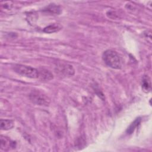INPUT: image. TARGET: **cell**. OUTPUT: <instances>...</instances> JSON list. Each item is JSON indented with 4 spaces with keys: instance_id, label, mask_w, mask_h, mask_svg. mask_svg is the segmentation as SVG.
Segmentation results:
<instances>
[{
    "instance_id": "obj_1",
    "label": "cell",
    "mask_w": 152,
    "mask_h": 152,
    "mask_svg": "<svg viewBox=\"0 0 152 152\" xmlns=\"http://www.w3.org/2000/svg\"><path fill=\"white\" fill-rule=\"evenodd\" d=\"M102 59L104 63L109 67L119 69L122 67V59L117 52L112 49L105 50L102 55Z\"/></svg>"
},
{
    "instance_id": "obj_2",
    "label": "cell",
    "mask_w": 152,
    "mask_h": 152,
    "mask_svg": "<svg viewBox=\"0 0 152 152\" xmlns=\"http://www.w3.org/2000/svg\"><path fill=\"white\" fill-rule=\"evenodd\" d=\"M13 69L16 73L25 77L30 78H37L39 77V70L30 66L16 64L13 66Z\"/></svg>"
},
{
    "instance_id": "obj_3",
    "label": "cell",
    "mask_w": 152,
    "mask_h": 152,
    "mask_svg": "<svg viewBox=\"0 0 152 152\" xmlns=\"http://www.w3.org/2000/svg\"><path fill=\"white\" fill-rule=\"evenodd\" d=\"M32 103L40 106H48L50 103L49 98L45 94L39 91H33L29 95Z\"/></svg>"
},
{
    "instance_id": "obj_4",
    "label": "cell",
    "mask_w": 152,
    "mask_h": 152,
    "mask_svg": "<svg viewBox=\"0 0 152 152\" xmlns=\"http://www.w3.org/2000/svg\"><path fill=\"white\" fill-rule=\"evenodd\" d=\"M57 71L66 76H71L74 74L75 70L71 65L66 63L59 62L56 66Z\"/></svg>"
},
{
    "instance_id": "obj_5",
    "label": "cell",
    "mask_w": 152,
    "mask_h": 152,
    "mask_svg": "<svg viewBox=\"0 0 152 152\" xmlns=\"http://www.w3.org/2000/svg\"><path fill=\"white\" fill-rule=\"evenodd\" d=\"M14 143L12 141H11L9 139L7 138L6 137L1 138V150L7 151L10 150L11 148L14 147Z\"/></svg>"
},
{
    "instance_id": "obj_6",
    "label": "cell",
    "mask_w": 152,
    "mask_h": 152,
    "mask_svg": "<svg viewBox=\"0 0 152 152\" xmlns=\"http://www.w3.org/2000/svg\"><path fill=\"white\" fill-rule=\"evenodd\" d=\"M141 88L144 92L148 93L151 90V81L147 75H144L141 80Z\"/></svg>"
},
{
    "instance_id": "obj_7",
    "label": "cell",
    "mask_w": 152,
    "mask_h": 152,
    "mask_svg": "<svg viewBox=\"0 0 152 152\" xmlns=\"http://www.w3.org/2000/svg\"><path fill=\"white\" fill-rule=\"evenodd\" d=\"M42 80L48 81L53 78V74L48 70L42 69L39 71V77Z\"/></svg>"
},
{
    "instance_id": "obj_8",
    "label": "cell",
    "mask_w": 152,
    "mask_h": 152,
    "mask_svg": "<svg viewBox=\"0 0 152 152\" xmlns=\"http://www.w3.org/2000/svg\"><path fill=\"white\" fill-rule=\"evenodd\" d=\"M61 28L62 27L59 24L54 23L45 27L43 29V31L46 33H53L59 31L61 29Z\"/></svg>"
},
{
    "instance_id": "obj_9",
    "label": "cell",
    "mask_w": 152,
    "mask_h": 152,
    "mask_svg": "<svg viewBox=\"0 0 152 152\" xmlns=\"http://www.w3.org/2000/svg\"><path fill=\"white\" fill-rule=\"evenodd\" d=\"M0 124H1V129L2 130H5V131L11 129L14 126V122L10 119H1Z\"/></svg>"
},
{
    "instance_id": "obj_10",
    "label": "cell",
    "mask_w": 152,
    "mask_h": 152,
    "mask_svg": "<svg viewBox=\"0 0 152 152\" xmlns=\"http://www.w3.org/2000/svg\"><path fill=\"white\" fill-rule=\"evenodd\" d=\"M44 10H44L45 11L48 12L50 14H59L61 11V9L60 7L56 5L55 4H50Z\"/></svg>"
},
{
    "instance_id": "obj_11",
    "label": "cell",
    "mask_w": 152,
    "mask_h": 152,
    "mask_svg": "<svg viewBox=\"0 0 152 152\" xmlns=\"http://www.w3.org/2000/svg\"><path fill=\"white\" fill-rule=\"evenodd\" d=\"M141 121V119L140 118H137L129 126L127 130H126V132L128 134H132L134 130L137 128V127L138 126V125L140 124Z\"/></svg>"
}]
</instances>
